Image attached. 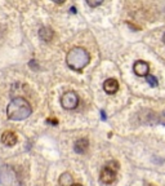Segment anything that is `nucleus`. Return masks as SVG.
Segmentation results:
<instances>
[{
	"mask_svg": "<svg viewBox=\"0 0 165 186\" xmlns=\"http://www.w3.org/2000/svg\"><path fill=\"white\" fill-rule=\"evenodd\" d=\"M31 111L32 109L27 100H25L23 97H16L9 102L7 107V116L10 120L18 122V120H25L26 118H28L31 115Z\"/></svg>",
	"mask_w": 165,
	"mask_h": 186,
	"instance_id": "1",
	"label": "nucleus"
},
{
	"mask_svg": "<svg viewBox=\"0 0 165 186\" xmlns=\"http://www.w3.org/2000/svg\"><path fill=\"white\" fill-rule=\"evenodd\" d=\"M90 61L89 53L86 52V49L81 47H75L72 48L67 56H66V62H67L69 67L75 70V71H81Z\"/></svg>",
	"mask_w": 165,
	"mask_h": 186,
	"instance_id": "2",
	"label": "nucleus"
},
{
	"mask_svg": "<svg viewBox=\"0 0 165 186\" xmlns=\"http://www.w3.org/2000/svg\"><path fill=\"white\" fill-rule=\"evenodd\" d=\"M19 177L16 169L10 166H3L0 168V186H19Z\"/></svg>",
	"mask_w": 165,
	"mask_h": 186,
	"instance_id": "3",
	"label": "nucleus"
},
{
	"mask_svg": "<svg viewBox=\"0 0 165 186\" xmlns=\"http://www.w3.org/2000/svg\"><path fill=\"white\" fill-rule=\"evenodd\" d=\"M61 105L66 110H74L79 105V96L75 92H66L61 97Z\"/></svg>",
	"mask_w": 165,
	"mask_h": 186,
	"instance_id": "4",
	"label": "nucleus"
},
{
	"mask_svg": "<svg viewBox=\"0 0 165 186\" xmlns=\"http://www.w3.org/2000/svg\"><path fill=\"white\" fill-rule=\"evenodd\" d=\"M148 70H150V67L146 61H137L133 66V71L137 76H147Z\"/></svg>",
	"mask_w": 165,
	"mask_h": 186,
	"instance_id": "5",
	"label": "nucleus"
},
{
	"mask_svg": "<svg viewBox=\"0 0 165 186\" xmlns=\"http://www.w3.org/2000/svg\"><path fill=\"white\" fill-rule=\"evenodd\" d=\"M116 176V172L108 167H105L101 172V182L103 183H112Z\"/></svg>",
	"mask_w": 165,
	"mask_h": 186,
	"instance_id": "6",
	"label": "nucleus"
},
{
	"mask_svg": "<svg viewBox=\"0 0 165 186\" xmlns=\"http://www.w3.org/2000/svg\"><path fill=\"white\" fill-rule=\"evenodd\" d=\"M103 89L107 94H114L119 91V83L117 80L110 78V79H106L105 83H103Z\"/></svg>",
	"mask_w": 165,
	"mask_h": 186,
	"instance_id": "7",
	"label": "nucleus"
},
{
	"mask_svg": "<svg viewBox=\"0 0 165 186\" xmlns=\"http://www.w3.org/2000/svg\"><path fill=\"white\" fill-rule=\"evenodd\" d=\"M2 142L3 145L5 146H14L16 142H17V135L14 132H12V130H7V132L3 133L2 136Z\"/></svg>",
	"mask_w": 165,
	"mask_h": 186,
	"instance_id": "8",
	"label": "nucleus"
},
{
	"mask_svg": "<svg viewBox=\"0 0 165 186\" xmlns=\"http://www.w3.org/2000/svg\"><path fill=\"white\" fill-rule=\"evenodd\" d=\"M88 147H89V142H88L86 138H80L75 142L74 145V149L76 152H79V154H84V152L88 150Z\"/></svg>",
	"mask_w": 165,
	"mask_h": 186,
	"instance_id": "9",
	"label": "nucleus"
},
{
	"mask_svg": "<svg viewBox=\"0 0 165 186\" xmlns=\"http://www.w3.org/2000/svg\"><path fill=\"white\" fill-rule=\"evenodd\" d=\"M53 35H54V32L50 27H41L39 30V36L43 41H45V43H49L52 39H53Z\"/></svg>",
	"mask_w": 165,
	"mask_h": 186,
	"instance_id": "10",
	"label": "nucleus"
},
{
	"mask_svg": "<svg viewBox=\"0 0 165 186\" xmlns=\"http://www.w3.org/2000/svg\"><path fill=\"white\" fill-rule=\"evenodd\" d=\"M72 183H74V180H72V176L69 172H64L59 176V185L61 186H72Z\"/></svg>",
	"mask_w": 165,
	"mask_h": 186,
	"instance_id": "11",
	"label": "nucleus"
},
{
	"mask_svg": "<svg viewBox=\"0 0 165 186\" xmlns=\"http://www.w3.org/2000/svg\"><path fill=\"white\" fill-rule=\"evenodd\" d=\"M146 82H147L151 87H156V85H157V80H156V78H155L153 75H150V74L146 76Z\"/></svg>",
	"mask_w": 165,
	"mask_h": 186,
	"instance_id": "12",
	"label": "nucleus"
},
{
	"mask_svg": "<svg viewBox=\"0 0 165 186\" xmlns=\"http://www.w3.org/2000/svg\"><path fill=\"white\" fill-rule=\"evenodd\" d=\"M88 4H89L90 7H98V5H101L103 2H102V0H100V2H92V0H88V2H86Z\"/></svg>",
	"mask_w": 165,
	"mask_h": 186,
	"instance_id": "13",
	"label": "nucleus"
},
{
	"mask_svg": "<svg viewBox=\"0 0 165 186\" xmlns=\"http://www.w3.org/2000/svg\"><path fill=\"white\" fill-rule=\"evenodd\" d=\"M159 122H160L161 124H164V125H165V111L161 114V116H160V119H159Z\"/></svg>",
	"mask_w": 165,
	"mask_h": 186,
	"instance_id": "14",
	"label": "nucleus"
},
{
	"mask_svg": "<svg viewBox=\"0 0 165 186\" xmlns=\"http://www.w3.org/2000/svg\"><path fill=\"white\" fill-rule=\"evenodd\" d=\"M48 123H54V125H57V120L56 119H48Z\"/></svg>",
	"mask_w": 165,
	"mask_h": 186,
	"instance_id": "15",
	"label": "nucleus"
},
{
	"mask_svg": "<svg viewBox=\"0 0 165 186\" xmlns=\"http://www.w3.org/2000/svg\"><path fill=\"white\" fill-rule=\"evenodd\" d=\"M72 186H83L81 183H72Z\"/></svg>",
	"mask_w": 165,
	"mask_h": 186,
	"instance_id": "16",
	"label": "nucleus"
},
{
	"mask_svg": "<svg viewBox=\"0 0 165 186\" xmlns=\"http://www.w3.org/2000/svg\"><path fill=\"white\" fill-rule=\"evenodd\" d=\"M162 40H164V43H165V34H164V36H162Z\"/></svg>",
	"mask_w": 165,
	"mask_h": 186,
	"instance_id": "17",
	"label": "nucleus"
}]
</instances>
